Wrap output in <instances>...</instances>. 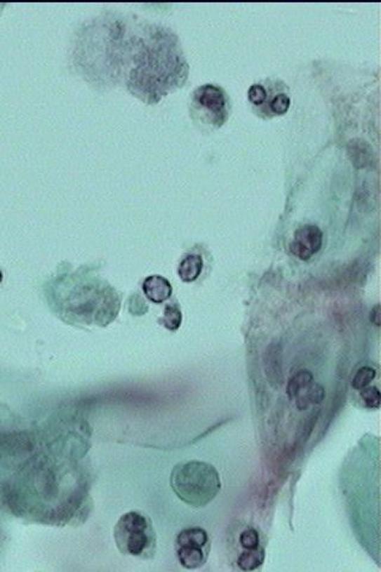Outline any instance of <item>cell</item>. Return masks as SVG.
<instances>
[{
  "mask_svg": "<svg viewBox=\"0 0 381 572\" xmlns=\"http://www.w3.org/2000/svg\"><path fill=\"white\" fill-rule=\"evenodd\" d=\"M349 148H353V149H349V155L355 166L361 168V167L370 165V159H372V150H370L368 145H366V142H362V141L356 145V143L352 141Z\"/></svg>",
  "mask_w": 381,
  "mask_h": 572,
  "instance_id": "7c38bea8",
  "label": "cell"
},
{
  "mask_svg": "<svg viewBox=\"0 0 381 572\" xmlns=\"http://www.w3.org/2000/svg\"><path fill=\"white\" fill-rule=\"evenodd\" d=\"M265 370L272 387H279L283 383V363L279 343L269 345L265 357Z\"/></svg>",
  "mask_w": 381,
  "mask_h": 572,
  "instance_id": "52a82bcc",
  "label": "cell"
},
{
  "mask_svg": "<svg viewBox=\"0 0 381 572\" xmlns=\"http://www.w3.org/2000/svg\"><path fill=\"white\" fill-rule=\"evenodd\" d=\"M196 110L204 111L211 124L220 126L227 119V98L225 92L216 85H203L193 93Z\"/></svg>",
  "mask_w": 381,
  "mask_h": 572,
  "instance_id": "5b68a950",
  "label": "cell"
},
{
  "mask_svg": "<svg viewBox=\"0 0 381 572\" xmlns=\"http://www.w3.org/2000/svg\"><path fill=\"white\" fill-rule=\"evenodd\" d=\"M240 544L244 550H254L260 546V537L258 531L248 528L241 533Z\"/></svg>",
  "mask_w": 381,
  "mask_h": 572,
  "instance_id": "ac0fdd59",
  "label": "cell"
},
{
  "mask_svg": "<svg viewBox=\"0 0 381 572\" xmlns=\"http://www.w3.org/2000/svg\"><path fill=\"white\" fill-rule=\"evenodd\" d=\"M171 486L181 501L194 508H203L220 491V474L208 463L191 460L179 463L171 474Z\"/></svg>",
  "mask_w": 381,
  "mask_h": 572,
  "instance_id": "7a4b0ae2",
  "label": "cell"
},
{
  "mask_svg": "<svg viewBox=\"0 0 381 572\" xmlns=\"http://www.w3.org/2000/svg\"><path fill=\"white\" fill-rule=\"evenodd\" d=\"M370 321L375 326H380V308H379V305H377L370 312Z\"/></svg>",
  "mask_w": 381,
  "mask_h": 572,
  "instance_id": "d6986e66",
  "label": "cell"
},
{
  "mask_svg": "<svg viewBox=\"0 0 381 572\" xmlns=\"http://www.w3.org/2000/svg\"><path fill=\"white\" fill-rule=\"evenodd\" d=\"M86 286L67 290L62 285H51L47 293L51 308L68 324L107 326L117 316L119 300L107 290Z\"/></svg>",
  "mask_w": 381,
  "mask_h": 572,
  "instance_id": "6da1fadb",
  "label": "cell"
},
{
  "mask_svg": "<svg viewBox=\"0 0 381 572\" xmlns=\"http://www.w3.org/2000/svg\"><path fill=\"white\" fill-rule=\"evenodd\" d=\"M265 561V550L256 547L254 550H246L237 558V566L242 571H253L262 565Z\"/></svg>",
  "mask_w": 381,
  "mask_h": 572,
  "instance_id": "30bf717a",
  "label": "cell"
},
{
  "mask_svg": "<svg viewBox=\"0 0 381 572\" xmlns=\"http://www.w3.org/2000/svg\"><path fill=\"white\" fill-rule=\"evenodd\" d=\"M375 375H377V372H375V370L372 368V367H361V368L355 373V375H354L352 385H353L355 390H361V389L368 387V385L372 383V380L375 378Z\"/></svg>",
  "mask_w": 381,
  "mask_h": 572,
  "instance_id": "9a60e30c",
  "label": "cell"
},
{
  "mask_svg": "<svg viewBox=\"0 0 381 572\" xmlns=\"http://www.w3.org/2000/svg\"><path fill=\"white\" fill-rule=\"evenodd\" d=\"M3 277H4V276H3V272H1V271H0V283H1V281H3Z\"/></svg>",
  "mask_w": 381,
  "mask_h": 572,
  "instance_id": "ffe728a7",
  "label": "cell"
},
{
  "mask_svg": "<svg viewBox=\"0 0 381 572\" xmlns=\"http://www.w3.org/2000/svg\"><path fill=\"white\" fill-rule=\"evenodd\" d=\"M203 259L201 255L198 254H189L186 255L178 269V274L180 277V279L185 283H191L198 279V277L201 276V271H203Z\"/></svg>",
  "mask_w": 381,
  "mask_h": 572,
  "instance_id": "9c48e42d",
  "label": "cell"
},
{
  "mask_svg": "<svg viewBox=\"0 0 381 572\" xmlns=\"http://www.w3.org/2000/svg\"><path fill=\"white\" fill-rule=\"evenodd\" d=\"M117 549L126 556L150 559L156 552V533L149 517L128 512L119 517L114 529Z\"/></svg>",
  "mask_w": 381,
  "mask_h": 572,
  "instance_id": "3957f363",
  "label": "cell"
},
{
  "mask_svg": "<svg viewBox=\"0 0 381 572\" xmlns=\"http://www.w3.org/2000/svg\"><path fill=\"white\" fill-rule=\"evenodd\" d=\"M248 98L255 107L264 105L268 99V90L261 84H254L248 91Z\"/></svg>",
  "mask_w": 381,
  "mask_h": 572,
  "instance_id": "e0dca14e",
  "label": "cell"
},
{
  "mask_svg": "<svg viewBox=\"0 0 381 572\" xmlns=\"http://www.w3.org/2000/svg\"><path fill=\"white\" fill-rule=\"evenodd\" d=\"M266 104L268 105V111H269V114H286L288 109H290V105H291V99H290V97H288L286 93L279 92V93H276V95H273L269 100H267Z\"/></svg>",
  "mask_w": 381,
  "mask_h": 572,
  "instance_id": "5bb4252c",
  "label": "cell"
},
{
  "mask_svg": "<svg viewBox=\"0 0 381 572\" xmlns=\"http://www.w3.org/2000/svg\"><path fill=\"white\" fill-rule=\"evenodd\" d=\"M143 292L153 303H162L172 296V285L161 276H149L143 281Z\"/></svg>",
  "mask_w": 381,
  "mask_h": 572,
  "instance_id": "ba28073f",
  "label": "cell"
},
{
  "mask_svg": "<svg viewBox=\"0 0 381 572\" xmlns=\"http://www.w3.org/2000/svg\"><path fill=\"white\" fill-rule=\"evenodd\" d=\"M162 326H165L168 331H178L180 328L181 322H182V312L178 304H168L165 308V312L162 316L161 320Z\"/></svg>",
  "mask_w": 381,
  "mask_h": 572,
  "instance_id": "4fadbf2b",
  "label": "cell"
},
{
  "mask_svg": "<svg viewBox=\"0 0 381 572\" xmlns=\"http://www.w3.org/2000/svg\"><path fill=\"white\" fill-rule=\"evenodd\" d=\"M362 401L365 406L370 409H377L380 406L381 395L379 389L375 387H366L361 389Z\"/></svg>",
  "mask_w": 381,
  "mask_h": 572,
  "instance_id": "2e32d148",
  "label": "cell"
},
{
  "mask_svg": "<svg viewBox=\"0 0 381 572\" xmlns=\"http://www.w3.org/2000/svg\"><path fill=\"white\" fill-rule=\"evenodd\" d=\"M314 383V375L307 370H300L295 375H292L291 379L287 384V395L291 399H295L297 396L305 390L310 384Z\"/></svg>",
  "mask_w": 381,
  "mask_h": 572,
  "instance_id": "8fae6325",
  "label": "cell"
},
{
  "mask_svg": "<svg viewBox=\"0 0 381 572\" xmlns=\"http://www.w3.org/2000/svg\"><path fill=\"white\" fill-rule=\"evenodd\" d=\"M210 552L208 534L201 527L182 529L177 537V556L181 566L198 568L208 561Z\"/></svg>",
  "mask_w": 381,
  "mask_h": 572,
  "instance_id": "277c9868",
  "label": "cell"
},
{
  "mask_svg": "<svg viewBox=\"0 0 381 572\" xmlns=\"http://www.w3.org/2000/svg\"><path fill=\"white\" fill-rule=\"evenodd\" d=\"M322 245V230L317 225H304L295 230L290 251L300 260L307 261L321 251Z\"/></svg>",
  "mask_w": 381,
  "mask_h": 572,
  "instance_id": "8992f818",
  "label": "cell"
}]
</instances>
